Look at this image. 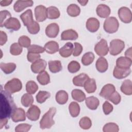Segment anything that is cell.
I'll return each instance as SVG.
<instances>
[{"instance_id": "obj_1", "label": "cell", "mask_w": 132, "mask_h": 132, "mask_svg": "<svg viewBox=\"0 0 132 132\" xmlns=\"http://www.w3.org/2000/svg\"><path fill=\"white\" fill-rule=\"evenodd\" d=\"M1 119L11 117L16 108L11 94L2 89L1 91Z\"/></svg>"}, {"instance_id": "obj_2", "label": "cell", "mask_w": 132, "mask_h": 132, "mask_svg": "<svg viewBox=\"0 0 132 132\" xmlns=\"http://www.w3.org/2000/svg\"><path fill=\"white\" fill-rule=\"evenodd\" d=\"M56 112V108L52 107L43 116L40 121V127L41 129L50 128L55 124V122L53 118Z\"/></svg>"}, {"instance_id": "obj_3", "label": "cell", "mask_w": 132, "mask_h": 132, "mask_svg": "<svg viewBox=\"0 0 132 132\" xmlns=\"http://www.w3.org/2000/svg\"><path fill=\"white\" fill-rule=\"evenodd\" d=\"M22 88V84L21 80L14 78L7 81L4 86V89L10 94L14 93L20 91Z\"/></svg>"}, {"instance_id": "obj_4", "label": "cell", "mask_w": 132, "mask_h": 132, "mask_svg": "<svg viewBox=\"0 0 132 132\" xmlns=\"http://www.w3.org/2000/svg\"><path fill=\"white\" fill-rule=\"evenodd\" d=\"M119 27V22L115 17H108L104 21V29L106 32L109 34L116 32L118 30Z\"/></svg>"}, {"instance_id": "obj_5", "label": "cell", "mask_w": 132, "mask_h": 132, "mask_svg": "<svg viewBox=\"0 0 132 132\" xmlns=\"http://www.w3.org/2000/svg\"><path fill=\"white\" fill-rule=\"evenodd\" d=\"M125 47L124 41L120 39H113L110 42L109 53L111 55L116 56L122 52Z\"/></svg>"}, {"instance_id": "obj_6", "label": "cell", "mask_w": 132, "mask_h": 132, "mask_svg": "<svg viewBox=\"0 0 132 132\" xmlns=\"http://www.w3.org/2000/svg\"><path fill=\"white\" fill-rule=\"evenodd\" d=\"M118 15L121 21L125 23H129L131 22V12L126 7H122L118 10Z\"/></svg>"}, {"instance_id": "obj_7", "label": "cell", "mask_w": 132, "mask_h": 132, "mask_svg": "<svg viewBox=\"0 0 132 132\" xmlns=\"http://www.w3.org/2000/svg\"><path fill=\"white\" fill-rule=\"evenodd\" d=\"M94 51L100 56H106L109 51V48L106 40L104 39H102L95 45Z\"/></svg>"}, {"instance_id": "obj_8", "label": "cell", "mask_w": 132, "mask_h": 132, "mask_svg": "<svg viewBox=\"0 0 132 132\" xmlns=\"http://www.w3.org/2000/svg\"><path fill=\"white\" fill-rule=\"evenodd\" d=\"M35 15L37 22H43L47 18V8L43 5L36 6L35 8Z\"/></svg>"}, {"instance_id": "obj_9", "label": "cell", "mask_w": 132, "mask_h": 132, "mask_svg": "<svg viewBox=\"0 0 132 132\" xmlns=\"http://www.w3.org/2000/svg\"><path fill=\"white\" fill-rule=\"evenodd\" d=\"M3 26L7 29L16 31L21 27V24L19 20L15 18L10 17L7 19L3 24Z\"/></svg>"}, {"instance_id": "obj_10", "label": "cell", "mask_w": 132, "mask_h": 132, "mask_svg": "<svg viewBox=\"0 0 132 132\" xmlns=\"http://www.w3.org/2000/svg\"><path fill=\"white\" fill-rule=\"evenodd\" d=\"M46 67V61L42 59H39L32 63L31 70L34 73H40L45 69Z\"/></svg>"}, {"instance_id": "obj_11", "label": "cell", "mask_w": 132, "mask_h": 132, "mask_svg": "<svg viewBox=\"0 0 132 132\" xmlns=\"http://www.w3.org/2000/svg\"><path fill=\"white\" fill-rule=\"evenodd\" d=\"M40 114V109L36 105H31L27 110L26 116L27 118L33 121H37L39 119Z\"/></svg>"}, {"instance_id": "obj_12", "label": "cell", "mask_w": 132, "mask_h": 132, "mask_svg": "<svg viewBox=\"0 0 132 132\" xmlns=\"http://www.w3.org/2000/svg\"><path fill=\"white\" fill-rule=\"evenodd\" d=\"M131 73L129 68H122L116 66L113 71V76L117 79H123L128 76Z\"/></svg>"}, {"instance_id": "obj_13", "label": "cell", "mask_w": 132, "mask_h": 132, "mask_svg": "<svg viewBox=\"0 0 132 132\" xmlns=\"http://www.w3.org/2000/svg\"><path fill=\"white\" fill-rule=\"evenodd\" d=\"M34 2L32 1H17L14 4L13 9L16 12H20L23 11L25 8L31 7L33 5Z\"/></svg>"}, {"instance_id": "obj_14", "label": "cell", "mask_w": 132, "mask_h": 132, "mask_svg": "<svg viewBox=\"0 0 132 132\" xmlns=\"http://www.w3.org/2000/svg\"><path fill=\"white\" fill-rule=\"evenodd\" d=\"M20 18L22 20L24 26L26 27L30 25L35 21L33 19L32 12L31 9H27L24 12L20 15Z\"/></svg>"}, {"instance_id": "obj_15", "label": "cell", "mask_w": 132, "mask_h": 132, "mask_svg": "<svg viewBox=\"0 0 132 132\" xmlns=\"http://www.w3.org/2000/svg\"><path fill=\"white\" fill-rule=\"evenodd\" d=\"M100 24V22L97 19L95 18H90L86 22V26L89 31L94 32L99 29Z\"/></svg>"}, {"instance_id": "obj_16", "label": "cell", "mask_w": 132, "mask_h": 132, "mask_svg": "<svg viewBox=\"0 0 132 132\" xmlns=\"http://www.w3.org/2000/svg\"><path fill=\"white\" fill-rule=\"evenodd\" d=\"M59 31V27L57 23L49 24L45 29V34L49 38H55Z\"/></svg>"}, {"instance_id": "obj_17", "label": "cell", "mask_w": 132, "mask_h": 132, "mask_svg": "<svg viewBox=\"0 0 132 132\" xmlns=\"http://www.w3.org/2000/svg\"><path fill=\"white\" fill-rule=\"evenodd\" d=\"M12 120L14 122L23 121L26 120V114L24 110L21 108H16L12 116Z\"/></svg>"}, {"instance_id": "obj_18", "label": "cell", "mask_w": 132, "mask_h": 132, "mask_svg": "<svg viewBox=\"0 0 132 132\" xmlns=\"http://www.w3.org/2000/svg\"><path fill=\"white\" fill-rule=\"evenodd\" d=\"M59 54L61 56L67 58L71 55L73 52V45L71 42L66 43L59 50Z\"/></svg>"}, {"instance_id": "obj_19", "label": "cell", "mask_w": 132, "mask_h": 132, "mask_svg": "<svg viewBox=\"0 0 132 132\" xmlns=\"http://www.w3.org/2000/svg\"><path fill=\"white\" fill-rule=\"evenodd\" d=\"M96 13L102 18H106L110 14V9L109 6L105 4H100L96 8Z\"/></svg>"}, {"instance_id": "obj_20", "label": "cell", "mask_w": 132, "mask_h": 132, "mask_svg": "<svg viewBox=\"0 0 132 132\" xmlns=\"http://www.w3.org/2000/svg\"><path fill=\"white\" fill-rule=\"evenodd\" d=\"M116 91L115 87L111 84H108L105 85L102 89L100 93V95L105 99L108 98V97Z\"/></svg>"}, {"instance_id": "obj_21", "label": "cell", "mask_w": 132, "mask_h": 132, "mask_svg": "<svg viewBox=\"0 0 132 132\" xmlns=\"http://www.w3.org/2000/svg\"><path fill=\"white\" fill-rule=\"evenodd\" d=\"M78 37L77 32L72 29L64 30L61 34V39L62 40H75Z\"/></svg>"}, {"instance_id": "obj_22", "label": "cell", "mask_w": 132, "mask_h": 132, "mask_svg": "<svg viewBox=\"0 0 132 132\" xmlns=\"http://www.w3.org/2000/svg\"><path fill=\"white\" fill-rule=\"evenodd\" d=\"M89 78V76L85 73H80L75 76L73 79V83L75 86L84 87L86 81Z\"/></svg>"}, {"instance_id": "obj_23", "label": "cell", "mask_w": 132, "mask_h": 132, "mask_svg": "<svg viewBox=\"0 0 132 132\" xmlns=\"http://www.w3.org/2000/svg\"><path fill=\"white\" fill-rule=\"evenodd\" d=\"M45 51L50 54H53L58 52L59 49V44L54 41H51L47 42L44 46Z\"/></svg>"}, {"instance_id": "obj_24", "label": "cell", "mask_w": 132, "mask_h": 132, "mask_svg": "<svg viewBox=\"0 0 132 132\" xmlns=\"http://www.w3.org/2000/svg\"><path fill=\"white\" fill-rule=\"evenodd\" d=\"M95 66L97 70L99 72L104 73L107 70L108 64L107 60L105 58L101 57L97 60Z\"/></svg>"}, {"instance_id": "obj_25", "label": "cell", "mask_w": 132, "mask_h": 132, "mask_svg": "<svg viewBox=\"0 0 132 132\" xmlns=\"http://www.w3.org/2000/svg\"><path fill=\"white\" fill-rule=\"evenodd\" d=\"M85 103L89 109L91 110H95L100 104V101L97 97L91 96L85 99Z\"/></svg>"}, {"instance_id": "obj_26", "label": "cell", "mask_w": 132, "mask_h": 132, "mask_svg": "<svg viewBox=\"0 0 132 132\" xmlns=\"http://www.w3.org/2000/svg\"><path fill=\"white\" fill-rule=\"evenodd\" d=\"M132 60L126 57H120L116 61V66L122 68H129L131 65Z\"/></svg>"}, {"instance_id": "obj_27", "label": "cell", "mask_w": 132, "mask_h": 132, "mask_svg": "<svg viewBox=\"0 0 132 132\" xmlns=\"http://www.w3.org/2000/svg\"><path fill=\"white\" fill-rule=\"evenodd\" d=\"M121 91L122 93L127 95H130L132 94V83L129 79H126L121 86Z\"/></svg>"}, {"instance_id": "obj_28", "label": "cell", "mask_w": 132, "mask_h": 132, "mask_svg": "<svg viewBox=\"0 0 132 132\" xmlns=\"http://www.w3.org/2000/svg\"><path fill=\"white\" fill-rule=\"evenodd\" d=\"M84 87L87 93H92L94 92L96 89V85L95 79L89 78L85 83Z\"/></svg>"}, {"instance_id": "obj_29", "label": "cell", "mask_w": 132, "mask_h": 132, "mask_svg": "<svg viewBox=\"0 0 132 132\" xmlns=\"http://www.w3.org/2000/svg\"><path fill=\"white\" fill-rule=\"evenodd\" d=\"M68 100V94L64 90H60L58 91L56 94V101L60 104L63 105L65 104Z\"/></svg>"}, {"instance_id": "obj_30", "label": "cell", "mask_w": 132, "mask_h": 132, "mask_svg": "<svg viewBox=\"0 0 132 132\" xmlns=\"http://www.w3.org/2000/svg\"><path fill=\"white\" fill-rule=\"evenodd\" d=\"M48 68L50 71L56 73L60 72L62 70V65L59 60H51L48 61Z\"/></svg>"}, {"instance_id": "obj_31", "label": "cell", "mask_w": 132, "mask_h": 132, "mask_svg": "<svg viewBox=\"0 0 132 132\" xmlns=\"http://www.w3.org/2000/svg\"><path fill=\"white\" fill-rule=\"evenodd\" d=\"M1 70L7 74L12 73L16 68V64L14 63H3L1 62L0 64Z\"/></svg>"}, {"instance_id": "obj_32", "label": "cell", "mask_w": 132, "mask_h": 132, "mask_svg": "<svg viewBox=\"0 0 132 132\" xmlns=\"http://www.w3.org/2000/svg\"><path fill=\"white\" fill-rule=\"evenodd\" d=\"M37 79L42 85H46L50 82V77L46 71L40 73L37 76Z\"/></svg>"}, {"instance_id": "obj_33", "label": "cell", "mask_w": 132, "mask_h": 132, "mask_svg": "<svg viewBox=\"0 0 132 132\" xmlns=\"http://www.w3.org/2000/svg\"><path fill=\"white\" fill-rule=\"evenodd\" d=\"M60 13L58 9L55 6L47 8V16L50 19H56L60 16Z\"/></svg>"}, {"instance_id": "obj_34", "label": "cell", "mask_w": 132, "mask_h": 132, "mask_svg": "<svg viewBox=\"0 0 132 132\" xmlns=\"http://www.w3.org/2000/svg\"><path fill=\"white\" fill-rule=\"evenodd\" d=\"M71 94L72 98L79 102H81L86 99V95L85 93L79 89H75L73 90Z\"/></svg>"}, {"instance_id": "obj_35", "label": "cell", "mask_w": 132, "mask_h": 132, "mask_svg": "<svg viewBox=\"0 0 132 132\" xmlns=\"http://www.w3.org/2000/svg\"><path fill=\"white\" fill-rule=\"evenodd\" d=\"M68 14L72 17H76L78 16L80 12V9L76 4H70L67 8Z\"/></svg>"}, {"instance_id": "obj_36", "label": "cell", "mask_w": 132, "mask_h": 132, "mask_svg": "<svg viewBox=\"0 0 132 132\" xmlns=\"http://www.w3.org/2000/svg\"><path fill=\"white\" fill-rule=\"evenodd\" d=\"M69 110L70 113L72 117H76L79 114L80 106L77 103L72 102L69 106Z\"/></svg>"}, {"instance_id": "obj_37", "label": "cell", "mask_w": 132, "mask_h": 132, "mask_svg": "<svg viewBox=\"0 0 132 132\" xmlns=\"http://www.w3.org/2000/svg\"><path fill=\"white\" fill-rule=\"evenodd\" d=\"M94 55L92 52L86 53L81 58V62L84 65H88L92 63L94 59Z\"/></svg>"}, {"instance_id": "obj_38", "label": "cell", "mask_w": 132, "mask_h": 132, "mask_svg": "<svg viewBox=\"0 0 132 132\" xmlns=\"http://www.w3.org/2000/svg\"><path fill=\"white\" fill-rule=\"evenodd\" d=\"M33 102V96L29 93H25L21 97V103L25 107L31 106Z\"/></svg>"}, {"instance_id": "obj_39", "label": "cell", "mask_w": 132, "mask_h": 132, "mask_svg": "<svg viewBox=\"0 0 132 132\" xmlns=\"http://www.w3.org/2000/svg\"><path fill=\"white\" fill-rule=\"evenodd\" d=\"M51 96V94L45 91H40L36 95V100L38 103L42 104L44 103Z\"/></svg>"}, {"instance_id": "obj_40", "label": "cell", "mask_w": 132, "mask_h": 132, "mask_svg": "<svg viewBox=\"0 0 132 132\" xmlns=\"http://www.w3.org/2000/svg\"><path fill=\"white\" fill-rule=\"evenodd\" d=\"M38 89V86L35 81L29 80L26 84V90L28 93L34 94Z\"/></svg>"}, {"instance_id": "obj_41", "label": "cell", "mask_w": 132, "mask_h": 132, "mask_svg": "<svg viewBox=\"0 0 132 132\" xmlns=\"http://www.w3.org/2000/svg\"><path fill=\"white\" fill-rule=\"evenodd\" d=\"M79 124L80 127L84 129H88L92 126V122L90 119L87 117H84L79 121Z\"/></svg>"}, {"instance_id": "obj_42", "label": "cell", "mask_w": 132, "mask_h": 132, "mask_svg": "<svg viewBox=\"0 0 132 132\" xmlns=\"http://www.w3.org/2000/svg\"><path fill=\"white\" fill-rule=\"evenodd\" d=\"M119 130L118 125L114 123L111 122L106 124L103 128V130L104 132H118Z\"/></svg>"}, {"instance_id": "obj_43", "label": "cell", "mask_w": 132, "mask_h": 132, "mask_svg": "<svg viewBox=\"0 0 132 132\" xmlns=\"http://www.w3.org/2000/svg\"><path fill=\"white\" fill-rule=\"evenodd\" d=\"M22 51L23 49L22 46L17 43H14L12 44L10 46V52L12 55H19L22 53Z\"/></svg>"}, {"instance_id": "obj_44", "label": "cell", "mask_w": 132, "mask_h": 132, "mask_svg": "<svg viewBox=\"0 0 132 132\" xmlns=\"http://www.w3.org/2000/svg\"><path fill=\"white\" fill-rule=\"evenodd\" d=\"M80 68V65L79 63L74 60L71 61L68 65V71L71 73H74L78 72Z\"/></svg>"}, {"instance_id": "obj_45", "label": "cell", "mask_w": 132, "mask_h": 132, "mask_svg": "<svg viewBox=\"0 0 132 132\" xmlns=\"http://www.w3.org/2000/svg\"><path fill=\"white\" fill-rule=\"evenodd\" d=\"M18 42L20 45L24 47L28 48L31 43V40L29 37L26 36H21L18 40Z\"/></svg>"}, {"instance_id": "obj_46", "label": "cell", "mask_w": 132, "mask_h": 132, "mask_svg": "<svg viewBox=\"0 0 132 132\" xmlns=\"http://www.w3.org/2000/svg\"><path fill=\"white\" fill-rule=\"evenodd\" d=\"M28 53H42L45 51V49L44 47L40 46L38 45L32 44L30 45L27 48Z\"/></svg>"}, {"instance_id": "obj_47", "label": "cell", "mask_w": 132, "mask_h": 132, "mask_svg": "<svg viewBox=\"0 0 132 132\" xmlns=\"http://www.w3.org/2000/svg\"><path fill=\"white\" fill-rule=\"evenodd\" d=\"M108 100L111 101L115 105H118L120 103L121 100V97L120 94L116 91H115L112 94H111L107 98Z\"/></svg>"}, {"instance_id": "obj_48", "label": "cell", "mask_w": 132, "mask_h": 132, "mask_svg": "<svg viewBox=\"0 0 132 132\" xmlns=\"http://www.w3.org/2000/svg\"><path fill=\"white\" fill-rule=\"evenodd\" d=\"M28 31L31 34H36L40 30V26L38 23L36 21H34L32 24L27 27Z\"/></svg>"}, {"instance_id": "obj_49", "label": "cell", "mask_w": 132, "mask_h": 132, "mask_svg": "<svg viewBox=\"0 0 132 132\" xmlns=\"http://www.w3.org/2000/svg\"><path fill=\"white\" fill-rule=\"evenodd\" d=\"M31 125L27 123L20 124L17 125L15 128L16 132H27L30 130Z\"/></svg>"}, {"instance_id": "obj_50", "label": "cell", "mask_w": 132, "mask_h": 132, "mask_svg": "<svg viewBox=\"0 0 132 132\" xmlns=\"http://www.w3.org/2000/svg\"><path fill=\"white\" fill-rule=\"evenodd\" d=\"M103 110L105 114H109L113 110V106L108 101H105L103 104Z\"/></svg>"}, {"instance_id": "obj_51", "label": "cell", "mask_w": 132, "mask_h": 132, "mask_svg": "<svg viewBox=\"0 0 132 132\" xmlns=\"http://www.w3.org/2000/svg\"><path fill=\"white\" fill-rule=\"evenodd\" d=\"M74 49H73V55L75 57L78 56L82 51V45L77 42H75L74 44Z\"/></svg>"}, {"instance_id": "obj_52", "label": "cell", "mask_w": 132, "mask_h": 132, "mask_svg": "<svg viewBox=\"0 0 132 132\" xmlns=\"http://www.w3.org/2000/svg\"><path fill=\"white\" fill-rule=\"evenodd\" d=\"M0 17H1V27H3V24L5 22L4 20L7 17H11V14L9 11L7 10H2L0 12Z\"/></svg>"}, {"instance_id": "obj_53", "label": "cell", "mask_w": 132, "mask_h": 132, "mask_svg": "<svg viewBox=\"0 0 132 132\" xmlns=\"http://www.w3.org/2000/svg\"><path fill=\"white\" fill-rule=\"evenodd\" d=\"M41 56L39 54L34 53H28L27 55V60L31 62H34L37 60L40 59Z\"/></svg>"}, {"instance_id": "obj_54", "label": "cell", "mask_w": 132, "mask_h": 132, "mask_svg": "<svg viewBox=\"0 0 132 132\" xmlns=\"http://www.w3.org/2000/svg\"><path fill=\"white\" fill-rule=\"evenodd\" d=\"M7 41V36L3 31H0V45L1 46L5 44Z\"/></svg>"}, {"instance_id": "obj_55", "label": "cell", "mask_w": 132, "mask_h": 132, "mask_svg": "<svg viewBox=\"0 0 132 132\" xmlns=\"http://www.w3.org/2000/svg\"><path fill=\"white\" fill-rule=\"evenodd\" d=\"M12 2V1H9V0H5V1H1L0 2V4L1 6H7L11 4Z\"/></svg>"}, {"instance_id": "obj_56", "label": "cell", "mask_w": 132, "mask_h": 132, "mask_svg": "<svg viewBox=\"0 0 132 132\" xmlns=\"http://www.w3.org/2000/svg\"><path fill=\"white\" fill-rule=\"evenodd\" d=\"M8 122L7 118H2L1 119V123H0V129H2L4 126L6 125Z\"/></svg>"}, {"instance_id": "obj_57", "label": "cell", "mask_w": 132, "mask_h": 132, "mask_svg": "<svg viewBox=\"0 0 132 132\" xmlns=\"http://www.w3.org/2000/svg\"><path fill=\"white\" fill-rule=\"evenodd\" d=\"M125 56L126 57L131 59V47H129L125 52Z\"/></svg>"}, {"instance_id": "obj_58", "label": "cell", "mask_w": 132, "mask_h": 132, "mask_svg": "<svg viewBox=\"0 0 132 132\" xmlns=\"http://www.w3.org/2000/svg\"><path fill=\"white\" fill-rule=\"evenodd\" d=\"M78 2L82 6H85L88 2V1H78Z\"/></svg>"}]
</instances>
